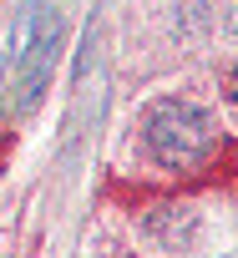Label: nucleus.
<instances>
[{"instance_id": "f257e3e1", "label": "nucleus", "mask_w": 238, "mask_h": 258, "mask_svg": "<svg viewBox=\"0 0 238 258\" xmlns=\"http://www.w3.org/2000/svg\"><path fill=\"white\" fill-rule=\"evenodd\" d=\"M142 137H147V152L172 167V172H193L213 157L218 147V126L203 106L193 101H157L142 121Z\"/></svg>"}, {"instance_id": "f03ea898", "label": "nucleus", "mask_w": 238, "mask_h": 258, "mask_svg": "<svg viewBox=\"0 0 238 258\" xmlns=\"http://www.w3.org/2000/svg\"><path fill=\"white\" fill-rule=\"evenodd\" d=\"M56 41H61V21L56 26H41V36L31 41V51L21 56V81H16V111H31L51 81V61H56Z\"/></svg>"}, {"instance_id": "7ed1b4c3", "label": "nucleus", "mask_w": 238, "mask_h": 258, "mask_svg": "<svg viewBox=\"0 0 238 258\" xmlns=\"http://www.w3.org/2000/svg\"><path fill=\"white\" fill-rule=\"evenodd\" d=\"M228 91H233V101H238V71H233V76H228Z\"/></svg>"}, {"instance_id": "20e7f679", "label": "nucleus", "mask_w": 238, "mask_h": 258, "mask_svg": "<svg viewBox=\"0 0 238 258\" xmlns=\"http://www.w3.org/2000/svg\"><path fill=\"white\" fill-rule=\"evenodd\" d=\"M6 66H11V61H6V51H0V71H6Z\"/></svg>"}]
</instances>
